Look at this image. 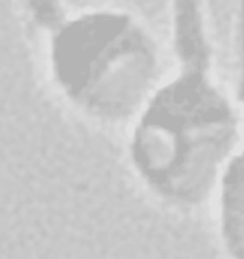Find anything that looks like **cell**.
Listing matches in <instances>:
<instances>
[{
  "label": "cell",
  "instance_id": "3",
  "mask_svg": "<svg viewBox=\"0 0 244 259\" xmlns=\"http://www.w3.org/2000/svg\"><path fill=\"white\" fill-rule=\"evenodd\" d=\"M219 228L232 259H244V147L227 161L218 183Z\"/></svg>",
  "mask_w": 244,
  "mask_h": 259
},
{
  "label": "cell",
  "instance_id": "2",
  "mask_svg": "<svg viewBox=\"0 0 244 259\" xmlns=\"http://www.w3.org/2000/svg\"><path fill=\"white\" fill-rule=\"evenodd\" d=\"M171 4L176 65L131 122L129 151L182 166L237 146L239 120L211 75L201 2Z\"/></svg>",
  "mask_w": 244,
  "mask_h": 259
},
{
  "label": "cell",
  "instance_id": "1",
  "mask_svg": "<svg viewBox=\"0 0 244 259\" xmlns=\"http://www.w3.org/2000/svg\"><path fill=\"white\" fill-rule=\"evenodd\" d=\"M17 2L59 102L104 127L131 124L162 79L152 30L119 7L74 10L62 0Z\"/></svg>",
  "mask_w": 244,
  "mask_h": 259
}]
</instances>
